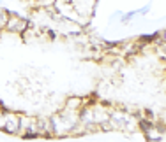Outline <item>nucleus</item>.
I'll use <instances>...</instances> for the list:
<instances>
[{"label": "nucleus", "instance_id": "f257e3e1", "mask_svg": "<svg viewBox=\"0 0 166 142\" xmlns=\"http://www.w3.org/2000/svg\"><path fill=\"white\" fill-rule=\"evenodd\" d=\"M30 26V21L27 18L16 14L14 11H9V16H7V21L4 25V30L9 32V33H16V35H21L25 30Z\"/></svg>", "mask_w": 166, "mask_h": 142}, {"label": "nucleus", "instance_id": "20e7f679", "mask_svg": "<svg viewBox=\"0 0 166 142\" xmlns=\"http://www.w3.org/2000/svg\"><path fill=\"white\" fill-rule=\"evenodd\" d=\"M7 16H9V9H4V7H0V33H2L4 25H5V21H7Z\"/></svg>", "mask_w": 166, "mask_h": 142}, {"label": "nucleus", "instance_id": "f03ea898", "mask_svg": "<svg viewBox=\"0 0 166 142\" xmlns=\"http://www.w3.org/2000/svg\"><path fill=\"white\" fill-rule=\"evenodd\" d=\"M2 112H4V123H2V132L7 133V135H20V112H14L9 111L5 107H2Z\"/></svg>", "mask_w": 166, "mask_h": 142}, {"label": "nucleus", "instance_id": "39448f33", "mask_svg": "<svg viewBox=\"0 0 166 142\" xmlns=\"http://www.w3.org/2000/svg\"><path fill=\"white\" fill-rule=\"evenodd\" d=\"M35 5H39V7H48V5H53L55 4V0H32Z\"/></svg>", "mask_w": 166, "mask_h": 142}, {"label": "nucleus", "instance_id": "7ed1b4c3", "mask_svg": "<svg viewBox=\"0 0 166 142\" xmlns=\"http://www.w3.org/2000/svg\"><path fill=\"white\" fill-rule=\"evenodd\" d=\"M64 107H66V109H71V111H80L83 107V97H67Z\"/></svg>", "mask_w": 166, "mask_h": 142}]
</instances>
